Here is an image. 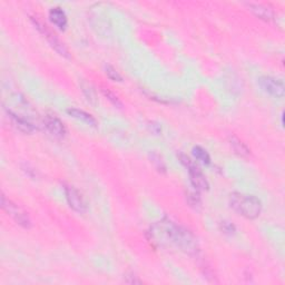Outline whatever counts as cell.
Listing matches in <instances>:
<instances>
[{
	"label": "cell",
	"mask_w": 285,
	"mask_h": 285,
	"mask_svg": "<svg viewBox=\"0 0 285 285\" xmlns=\"http://www.w3.org/2000/svg\"><path fill=\"white\" fill-rule=\"evenodd\" d=\"M258 84L264 93L275 98H282L285 94V86L283 80L271 76H262L258 79Z\"/></svg>",
	"instance_id": "6"
},
{
	"label": "cell",
	"mask_w": 285,
	"mask_h": 285,
	"mask_svg": "<svg viewBox=\"0 0 285 285\" xmlns=\"http://www.w3.org/2000/svg\"><path fill=\"white\" fill-rule=\"evenodd\" d=\"M150 130L156 135H159L160 133H162V127H160L159 124L154 123V122L150 124Z\"/></svg>",
	"instance_id": "21"
},
{
	"label": "cell",
	"mask_w": 285,
	"mask_h": 285,
	"mask_svg": "<svg viewBox=\"0 0 285 285\" xmlns=\"http://www.w3.org/2000/svg\"><path fill=\"white\" fill-rule=\"evenodd\" d=\"M67 114L69 115V116L76 118V119H78V121H80L82 123L87 124V125H89V126L97 127V121L95 119V117H93L92 115L86 113V111H84V110L78 109V108H68Z\"/></svg>",
	"instance_id": "12"
},
{
	"label": "cell",
	"mask_w": 285,
	"mask_h": 285,
	"mask_svg": "<svg viewBox=\"0 0 285 285\" xmlns=\"http://www.w3.org/2000/svg\"><path fill=\"white\" fill-rule=\"evenodd\" d=\"M221 231L225 235L232 236V235H234L235 232H236V227H235L233 223H231L229 221H223L221 223Z\"/></svg>",
	"instance_id": "19"
},
{
	"label": "cell",
	"mask_w": 285,
	"mask_h": 285,
	"mask_svg": "<svg viewBox=\"0 0 285 285\" xmlns=\"http://www.w3.org/2000/svg\"><path fill=\"white\" fill-rule=\"evenodd\" d=\"M230 205L235 212L247 220H255L262 212V202L254 195L233 193L230 196Z\"/></svg>",
	"instance_id": "2"
},
{
	"label": "cell",
	"mask_w": 285,
	"mask_h": 285,
	"mask_svg": "<svg viewBox=\"0 0 285 285\" xmlns=\"http://www.w3.org/2000/svg\"><path fill=\"white\" fill-rule=\"evenodd\" d=\"M80 88L82 90V94L85 95L86 99H87V101L89 102V104L96 105L98 98H97L96 90H95L92 84H89V82H87V81H81Z\"/></svg>",
	"instance_id": "14"
},
{
	"label": "cell",
	"mask_w": 285,
	"mask_h": 285,
	"mask_svg": "<svg viewBox=\"0 0 285 285\" xmlns=\"http://www.w3.org/2000/svg\"><path fill=\"white\" fill-rule=\"evenodd\" d=\"M44 126L51 133L53 137L56 138H64L66 135V127L58 117L53 116V115H47L44 119Z\"/></svg>",
	"instance_id": "8"
},
{
	"label": "cell",
	"mask_w": 285,
	"mask_h": 285,
	"mask_svg": "<svg viewBox=\"0 0 285 285\" xmlns=\"http://www.w3.org/2000/svg\"><path fill=\"white\" fill-rule=\"evenodd\" d=\"M151 162L154 164V166L157 171L163 172V173H165V171H166V166H165L162 157H160L158 154H156V153H152L151 154Z\"/></svg>",
	"instance_id": "18"
},
{
	"label": "cell",
	"mask_w": 285,
	"mask_h": 285,
	"mask_svg": "<svg viewBox=\"0 0 285 285\" xmlns=\"http://www.w3.org/2000/svg\"><path fill=\"white\" fill-rule=\"evenodd\" d=\"M7 113L8 116L11 119L12 124H14V126L17 128L18 130L22 131V133L31 134L32 131H35L36 127L29 119H27L25 116H22V115H19L18 113H16V111L11 109H8Z\"/></svg>",
	"instance_id": "9"
},
{
	"label": "cell",
	"mask_w": 285,
	"mask_h": 285,
	"mask_svg": "<svg viewBox=\"0 0 285 285\" xmlns=\"http://www.w3.org/2000/svg\"><path fill=\"white\" fill-rule=\"evenodd\" d=\"M179 157L181 159V164L184 165L185 167L188 169V174H189V180H191L192 186L196 189L198 192H203V191H208L209 184L206 177L204 176L203 173L201 172V169L196 166V164H194L193 160L188 157V156L184 154H180Z\"/></svg>",
	"instance_id": "3"
},
{
	"label": "cell",
	"mask_w": 285,
	"mask_h": 285,
	"mask_svg": "<svg viewBox=\"0 0 285 285\" xmlns=\"http://www.w3.org/2000/svg\"><path fill=\"white\" fill-rule=\"evenodd\" d=\"M23 168H24V172L26 173V174H27L28 176L31 177V179H34V177L36 176V172L34 171V169L30 168L29 166H28V165H25V166H24Z\"/></svg>",
	"instance_id": "22"
},
{
	"label": "cell",
	"mask_w": 285,
	"mask_h": 285,
	"mask_svg": "<svg viewBox=\"0 0 285 285\" xmlns=\"http://www.w3.org/2000/svg\"><path fill=\"white\" fill-rule=\"evenodd\" d=\"M151 241L159 246H175L176 249L188 255H197L200 253V244L191 231L175 222L164 218L156 222L148 231Z\"/></svg>",
	"instance_id": "1"
},
{
	"label": "cell",
	"mask_w": 285,
	"mask_h": 285,
	"mask_svg": "<svg viewBox=\"0 0 285 285\" xmlns=\"http://www.w3.org/2000/svg\"><path fill=\"white\" fill-rule=\"evenodd\" d=\"M250 11L253 12L256 17L264 20V22H272L275 19V12L273 8L263 3H249Z\"/></svg>",
	"instance_id": "10"
},
{
	"label": "cell",
	"mask_w": 285,
	"mask_h": 285,
	"mask_svg": "<svg viewBox=\"0 0 285 285\" xmlns=\"http://www.w3.org/2000/svg\"><path fill=\"white\" fill-rule=\"evenodd\" d=\"M130 279H126L125 280V282L126 283H130V284H140L142 283V281H140L137 276H135V275H130Z\"/></svg>",
	"instance_id": "23"
},
{
	"label": "cell",
	"mask_w": 285,
	"mask_h": 285,
	"mask_svg": "<svg viewBox=\"0 0 285 285\" xmlns=\"http://www.w3.org/2000/svg\"><path fill=\"white\" fill-rule=\"evenodd\" d=\"M229 142H230L231 147L233 148V151L236 153L238 156H242V157H249V156L251 155L250 148L247 147L245 144L237 137V136L230 135Z\"/></svg>",
	"instance_id": "13"
},
{
	"label": "cell",
	"mask_w": 285,
	"mask_h": 285,
	"mask_svg": "<svg viewBox=\"0 0 285 285\" xmlns=\"http://www.w3.org/2000/svg\"><path fill=\"white\" fill-rule=\"evenodd\" d=\"M1 207L6 213H8V215L14 218V221L17 223V224L23 226L24 229L27 230L30 229L32 223L29 215H28L20 206L15 204L14 202H11L10 200H8L5 195L1 196Z\"/></svg>",
	"instance_id": "4"
},
{
	"label": "cell",
	"mask_w": 285,
	"mask_h": 285,
	"mask_svg": "<svg viewBox=\"0 0 285 285\" xmlns=\"http://www.w3.org/2000/svg\"><path fill=\"white\" fill-rule=\"evenodd\" d=\"M105 73H106L107 77H108L110 80H113V81H122L123 80L122 75L113 67V66L106 65L105 66Z\"/></svg>",
	"instance_id": "17"
},
{
	"label": "cell",
	"mask_w": 285,
	"mask_h": 285,
	"mask_svg": "<svg viewBox=\"0 0 285 285\" xmlns=\"http://www.w3.org/2000/svg\"><path fill=\"white\" fill-rule=\"evenodd\" d=\"M193 155L197 160H200L201 163L205 165L210 164V156L205 148L201 146H195L193 148Z\"/></svg>",
	"instance_id": "15"
},
{
	"label": "cell",
	"mask_w": 285,
	"mask_h": 285,
	"mask_svg": "<svg viewBox=\"0 0 285 285\" xmlns=\"http://www.w3.org/2000/svg\"><path fill=\"white\" fill-rule=\"evenodd\" d=\"M103 90V93H104V95L105 96L109 99V101L113 103V104L116 106V107H119V108H121V107L123 106V104H122V102L119 101V98L116 96V95H115L114 93H111L109 89H106V88H103L102 89Z\"/></svg>",
	"instance_id": "20"
},
{
	"label": "cell",
	"mask_w": 285,
	"mask_h": 285,
	"mask_svg": "<svg viewBox=\"0 0 285 285\" xmlns=\"http://www.w3.org/2000/svg\"><path fill=\"white\" fill-rule=\"evenodd\" d=\"M187 202L188 204L192 206L193 208H200L201 207V204H202V200H201V196H200V193L198 191H189L187 193Z\"/></svg>",
	"instance_id": "16"
},
{
	"label": "cell",
	"mask_w": 285,
	"mask_h": 285,
	"mask_svg": "<svg viewBox=\"0 0 285 285\" xmlns=\"http://www.w3.org/2000/svg\"><path fill=\"white\" fill-rule=\"evenodd\" d=\"M31 20L37 29H38L41 34L44 35L45 38H46L48 40V43L51 44V46L55 49V51L58 52L60 56L66 57V58H70L68 49L66 48V46L63 43H61L58 37H57L51 29H49L46 24H44L39 18H37V17H31Z\"/></svg>",
	"instance_id": "5"
},
{
	"label": "cell",
	"mask_w": 285,
	"mask_h": 285,
	"mask_svg": "<svg viewBox=\"0 0 285 285\" xmlns=\"http://www.w3.org/2000/svg\"><path fill=\"white\" fill-rule=\"evenodd\" d=\"M65 194H66V200H67L70 208L79 214L86 212V208L87 207H86V203H85L84 198H82L81 194L78 192L75 187L70 186V185H66Z\"/></svg>",
	"instance_id": "7"
},
{
	"label": "cell",
	"mask_w": 285,
	"mask_h": 285,
	"mask_svg": "<svg viewBox=\"0 0 285 285\" xmlns=\"http://www.w3.org/2000/svg\"><path fill=\"white\" fill-rule=\"evenodd\" d=\"M49 19H51V22L55 25L56 27H58L60 30H65L68 25L67 16H66L65 11L59 7L52 8V9L49 10Z\"/></svg>",
	"instance_id": "11"
}]
</instances>
